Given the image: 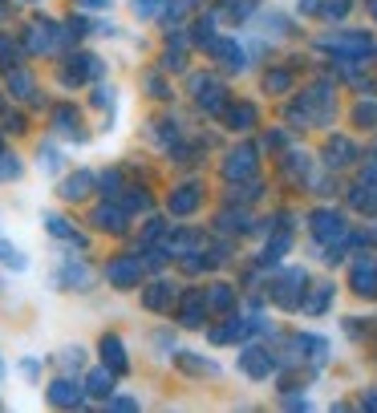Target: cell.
Segmentation results:
<instances>
[{
  "instance_id": "cell-9",
  "label": "cell",
  "mask_w": 377,
  "mask_h": 413,
  "mask_svg": "<svg viewBox=\"0 0 377 413\" xmlns=\"http://www.w3.org/2000/svg\"><path fill=\"white\" fill-rule=\"evenodd\" d=\"M78 4H82V8H106L110 0H78Z\"/></svg>"
},
{
  "instance_id": "cell-2",
  "label": "cell",
  "mask_w": 377,
  "mask_h": 413,
  "mask_svg": "<svg viewBox=\"0 0 377 413\" xmlns=\"http://www.w3.org/2000/svg\"><path fill=\"white\" fill-rule=\"evenodd\" d=\"M49 397L57 401V405H78V401H82V393H78V389H73L69 381H57V385L49 389Z\"/></svg>"
},
{
  "instance_id": "cell-3",
  "label": "cell",
  "mask_w": 377,
  "mask_h": 413,
  "mask_svg": "<svg viewBox=\"0 0 377 413\" xmlns=\"http://www.w3.org/2000/svg\"><path fill=\"white\" fill-rule=\"evenodd\" d=\"M110 280L114 284H134L138 280V267H134L130 260H118V264H110Z\"/></svg>"
},
{
  "instance_id": "cell-7",
  "label": "cell",
  "mask_w": 377,
  "mask_h": 413,
  "mask_svg": "<svg viewBox=\"0 0 377 413\" xmlns=\"http://www.w3.org/2000/svg\"><path fill=\"white\" fill-rule=\"evenodd\" d=\"M89 393L106 397V393H110V377H106V373H94V377H89Z\"/></svg>"
},
{
  "instance_id": "cell-6",
  "label": "cell",
  "mask_w": 377,
  "mask_h": 413,
  "mask_svg": "<svg viewBox=\"0 0 377 413\" xmlns=\"http://www.w3.org/2000/svg\"><path fill=\"white\" fill-rule=\"evenodd\" d=\"M94 219H98L106 231H122V215H118V211H106V207H101V211H98Z\"/></svg>"
},
{
  "instance_id": "cell-1",
  "label": "cell",
  "mask_w": 377,
  "mask_h": 413,
  "mask_svg": "<svg viewBox=\"0 0 377 413\" xmlns=\"http://www.w3.org/2000/svg\"><path fill=\"white\" fill-rule=\"evenodd\" d=\"M101 352H106V364H110V369H126V348L118 345L114 336L101 341Z\"/></svg>"
},
{
  "instance_id": "cell-5",
  "label": "cell",
  "mask_w": 377,
  "mask_h": 413,
  "mask_svg": "<svg viewBox=\"0 0 377 413\" xmlns=\"http://www.w3.org/2000/svg\"><path fill=\"white\" fill-rule=\"evenodd\" d=\"M0 260L13 267V272H25V267H29V264H25V251H17L13 243H0Z\"/></svg>"
},
{
  "instance_id": "cell-4",
  "label": "cell",
  "mask_w": 377,
  "mask_h": 413,
  "mask_svg": "<svg viewBox=\"0 0 377 413\" xmlns=\"http://www.w3.org/2000/svg\"><path fill=\"white\" fill-rule=\"evenodd\" d=\"M85 191H89V174H73V179L61 186V195L66 198H85Z\"/></svg>"
},
{
  "instance_id": "cell-8",
  "label": "cell",
  "mask_w": 377,
  "mask_h": 413,
  "mask_svg": "<svg viewBox=\"0 0 377 413\" xmlns=\"http://www.w3.org/2000/svg\"><path fill=\"white\" fill-rule=\"evenodd\" d=\"M134 13H138V17H150V13H159V0H138V4H134Z\"/></svg>"
}]
</instances>
